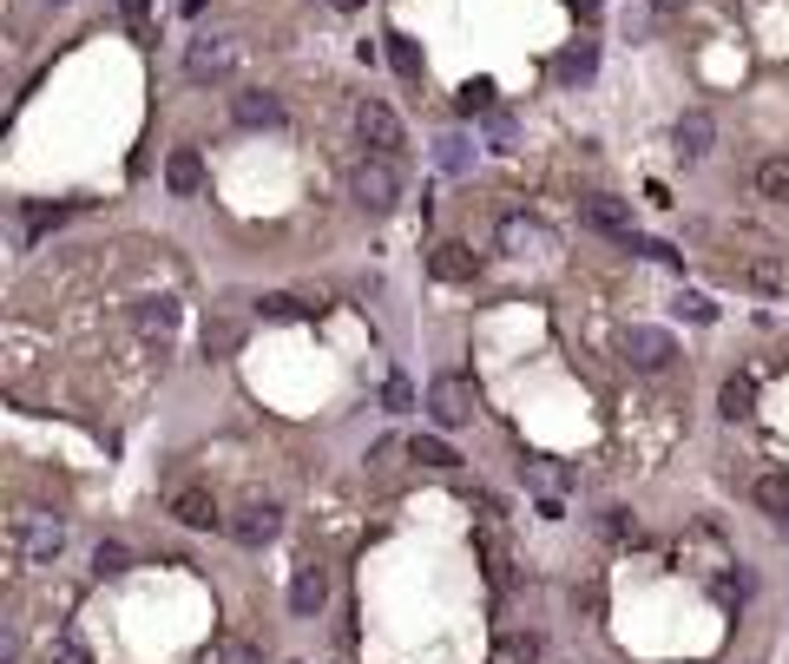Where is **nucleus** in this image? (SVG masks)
<instances>
[{"instance_id":"f257e3e1","label":"nucleus","mask_w":789,"mask_h":664,"mask_svg":"<svg viewBox=\"0 0 789 664\" xmlns=\"http://www.w3.org/2000/svg\"><path fill=\"white\" fill-rule=\"evenodd\" d=\"M349 198H356L368 218H388L395 205H402V171H395V158H362L356 171H349Z\"/></svg>"},{"instance_id":"f03ea898","label":"nucleus","mask_w":789,"mask_h":664,"mask_svg":"<svg viewBox=\"0 0 789 664\" xmlns=\"http://www.w3.org/2000/svg\"><path fill=\"white\" fill-rule=\"evenodd\" d=\"M481 415V388L467 375H434L428 381V422L434 428H467Z\"/></svg>"},{"instance_id":"7ed1b4c3","label":"nucleus","mask_w":789,"mask_h":664,"mask_svg":"<svg viewBox=\"0 0 789 664\" xmlns=\"http://www.w3.org/2000/svg\"><path fill=\"white\" fill-rule=\"evenodd\" d=\"M13 553L27 566H53L67 553V526L53 514H13Z\"/></svg>"},{"instance_id":"20e7f679","label":"nucleus","mask_w":789,"mask_h":664,"mask_svg":"<svg viewBox=\"0 0 789 664\" xmlns=\"http://www.w3.org/2000/svg\"><path fill=\"white\" fill-rule=\"evenodd\" d=\"M230 73H237V40L205 33V40L185 47V79H191V86H224Z\"/></svg>"},{"instance_id":"39448f33","label":"nucleus","mask_w":789,"mask_h":664,"mask_svg":"<svg viewBox=\"0 0 789 664\" xmlns=\"http://www.w3.org/2000/svg\"><path fill=\"white\" fill-rule=\"evenodd\" d=\"M224 533H230L237 546H250V553H257V546H270V539L284 533V507H277V501H244V507L230 514V526H224Z\"/></svg>"},{"instance_id":"423d86ee","label":"nucleus","mask_w":789,"mask_h":664,"mask_svg":"<svg viewBox=\"0 0 789 664\" xmlns=\"http://www.w3.org/2000/svg\"><path fill=\"white\" fill-rule=\"evenodd\" d=\"M356 139L375 151V158H395V151H402V119H395V106L362 99L356 106Z\"/></svg>"},{"instance_id":"0eeeda50","label":"nucleus","mask_w":789,"mask_h":664,"mask_svg":"<svg viewBox=\"0 0 789 664\" xmlns=\"http://www.w3.org/2000/svg\"><path fill=\"white\" fill-rule=\"evenodd\" d=\"M671 356H678L671 329H651V323H632V329H625V363H632V369L658 375V369H671Z\"/></svg>"},{"instance_id":"6e6552de","label":"nucleus","mask_w":789,"mask_h":664,"mask_svg":"<svg viewBox=\"0 0 789 664\" xmlns=\"http://www.w3.org/2000/svg\"><path fill=\"white\" fill-rule=\"evenodd\" d=\"M230 119H237L244 132H277V126H284V99L264 92V86H244V92L230 99Z\"/></svg>"},{"instance_id":"1a4fd4ad","label":"nucleus","mask_w":789,"mask_h":664,"mask_svg":"<svg viewBox=\"0 0 789 664\" xmlns=\"http://www.w3.org/2000/svg\"><path fill=\"white\" fill-rule=\"evenodd\" d=\"M171 519L191 526V533H217V526H230V514L217 507L205 487H178V494H171Z\"/></svg>"},{"instance_id":"9d476101","label":"nucleus","mask_w":789,"mask_h":664,"mask_svg":"<svg viewBox=\"0 0 789 664\" xmlns=\"http://www.w3.org/2000/svg\"><path fill=\"white\" fill-rule=\"evenodd\" d=\"M579 224H585V230H599V237H632V205H625V198L592 191V198H579Z\"/></svg>"},{"instance_id":"9b49d317","label":"nucleus","mask_w":789,"mask_h":664,"mask_svg":"<svg viewBox=\"0 0 789 664\" xmlns=\"http://www.w3.org/2000/svg\"><path fill=\"white\" fill-rule=\"evenodd\" d=\"M671 139H678V158H684V165H704V158H711V146H718V119H711L704 106H691V112L678 119V132H671Z\"/></svg>"},{"instance_id":"f8f14e48","label":"nucleus","mask_w":789,"mask_h":664,"mask_svg":"<svg viewBox=\"0 0 789 664\" xmlns=\"http://www.w3.org/2000/svg\"><path fill=\"white\" fill-rule=\"evenodd\" d=\"M165 191H171V198H198V191H205V158H198V146L165 151Z\"/></svg>"},{"instance_id":"ddd939ff","label":"nucleus","mask_w":789,"mask_h":664,"mask_svg":"<svg viewBox=\"0 0 789 664\" xmlns=\"http://www.w3.org/2000/svg\"><path fill=\"white\" fill-rule=\"evenodd\" d=\"M329 605V573L323 566H296V579H289V618H316Z\"/></svg>"},{"instance_id":"4468645a","label":"nucleus","mask_w":789,"mask_h":664,"mask_svg":"<svg viewBox=\"0 0 789 664\" xmlns=\"http://www.w3.org/2000/svg\"><path fill=\"white\" fill-rule=\"evenodd\" d=\"M428 270L441 277V284H474V277H481V257H474L467 244H434Z\"/></svg>"},{"instance_id":"2eb2a0df","label":"nucleus","mask_w":789,"mask_h":664,"mask_svg":"<svg viewBox=\"0 0 789 664\" xmlns=\"http://www.w3.org/2000/svg\"><path fill=\"white\" fill-rule=\"evenodd\" d=\"M501 244L513 250V257H526V250H546L553 230H546L540 218H526V211H513V218H501Z\"/></svg>"},{"instance_id":"dca6fc26","label":"nucleus","mask_w":789,"mask_h":664,"mask_svg":"<svg viewBox=\"0 0 789 664\" xmlns=\"http://www.w3.org/2000/svg\"><path fill=\"white\" fill-rule=\"evenodd\" d=\"M718 415L723 422H750V415H757V381H750V375H730L718 388Z\"/></svg>"},{"instance_id":"f3484780","label":"nucleus","mask_w":789,"mask_h":664,"mask_svg":"<svg viewBox=\"0 0 789 664\" xmlns=\"http://www.w3.org/2000/svg\"><path fill=\"white\" fill-rule=\"evenodd\" d=\"M474 546H481V566H487V586H494V592H506V586H513V566H506V546H501V533H494V526H481V533H474Z\"/></svg>"},{"instance_id":"a211bd4d","label":"nucleus","mask_w":789,"mask_h":664,"mask_svg":"<svg viewBox=\"0 0 789 664\" xmlns=\"http://www.w3.org/2000/svg\"><path fill=\"white\" fill-rule=\"evenodd\" d=\"M750 501L770 519H789V474H757V480H750Z\"/></svg>"},{"instance_id":"6ab92c4d","label":"nucleus","mask_w":789,"mask_h":664,"mask_svg":"<svg viewBox=\"0 0 789 664\" xmlns=\"http://www.w3.org/2000/svg\"><path fill=\"white\" fill-rule=\"evenodd\" d=\"M171 329H178V303H171V296H151V303H139V336L171 343Z\"/></svg>"},{"instance_id":"aec40b11","label":"nucleus","mask_w":789,"mask_h":664,"mask_svg":"<svg viewBox=\"0 0 789 664\" xmlns=\"http://www.w3.org/2000/svg\"><path fill=\"white\" fill-rule=\"evenodd\" d=\"M757 191H763L770 205H789V151H770V158L757 165Z\"/></svg>"},{"instance_id":"412c9836","label":"nucleus","mask_w":789,"mask_h":664,"mask_svg":"<svg viewBox=\"0 0 789 664\" xmlns=\"http://www.w3.org/2000/svg\"><path fill=\"white\" fill-rule=\"evenodd\" d=\"M592 67H599V47L592 40H573L560 60H553V73L566 79V86H579V79H592Z\"/></svg>"},{"instance_id":"4be33fe9","label":"nucleus","mask_w":789,"mask_h":664,"mask_svg":"<svg viewBox=\"0 0 789 664\" xmlns=\"http://www.w3.org/2000/svg\"><path fill=\"white\" fill-rule=\"evenodd\" d=\"M434 165H441L447 178H461V171L474 165V146H467V132H447V139L434 146Z\"/></svg>"},{"instance_id":"5701e85b","label":"nucleus","mask_w":789,"mask_h":664,"mask_svg":"<svg viewBox=\"0 0 789 664\" xmlns=\"http://www.w3.org/2000/svg\"><path fill=\"white\" fill-rule=\"evenodd\" d=\"M237 343H244V329H237L230 316H217V323H205V356H211V363H224V356H237Z\"/></svg>"},{"instance_id":"b1692460","label":"nucleus","mask_w":789,"mask_h":664,"mask_svg":"<svg viewBox=\"0 0 789 664\" xmlns=\"http://www.w3.org/2000/svg\"><path fill=\"white\" fill-rule=\"evenodd\" d=\"M743 277H750V284H757V290H789V264H777V257H750V264H743Z\"/></svg>"},{"instance_id":"393cba45","label":"nucleus","mask_w":789,"mask_h":664,"mask_svg":"<svg viewBox=\"0 0 789 664\" xmlns=\"http://www.w3.org/2000/svg\"><path fill=\"white\" fill-rule=\"evenodd\" d=\"M92 573H99V579H119V573H132V553H126L119 539H99V546H92Z\"/></svg>"},{"instance_id":"a878e982","label":"nucleus","mask_w":789,"mask_h":664,"mask_svg":"<svg viewBox=\"0 0 789 664\" xmlns=\"http://www.w3.org/2000/svg\"><path fill=\"white\" fill-rule=\"evenodd\" d=\"M119 20H126V33H132L139 47L158 40V27H151V0H119Z\"/></svg>"},{"instance_id":"bb28decb","label":"nucleus","mask_w":789,"mask_h":664,"mask_svg":"<svg viewBox=\"0 0 789 664\" xmlns=\"http://www.w3.org/2000/svg\"><path fill=\"white\" fill-rule=\"evenodd\" d=\"M388 67L402 79H422V47H415L408 33H388Z\"/></svg>"},{"instance_id":"cd10ccee","label":"nucleus","mask_w":789,"mask_h":664,"mask_svg":"<svg viewBox=\"0 0 789 664\" xmlns=\"http://www.w3.org/2000/svg\"><path fill=\"white\" fill-rule=\"evenodd\" d=\"M408 454H415L422 467H461V454L441 442V435H415V442H408Z\"/></svg>"},{"instance_id":"c85d7f7f","label":"nucleus","mask_w":789,"mask_h":664,"mask_svg":"<svg viewBox=\"0 0 789 664\" xmlns=\"http://www.w3.org/2000/svg\"><path fill=\"white\" fill-rule=\"evenodd\" d=\"M72 211H79V205H27L20 218H27V230H33V237H40V230H60Z\"/></svg>"},{"instance_id":"c756f323","label":"nucleus","mask_w":789,"mask_h":664,"mask_svg":"<svg viewBox=\"0 0 789 664\" xmlns=\"http://www.w3.org/2000/svg\"><path fill=\"white\" fill-rule=\"evenodd\" d=\"M257 316H264V323H303V316H309V303H296V296H264V303H257Z\"/></svg>"},{"instance_id":"7c9ffc66","label":"nucleus","mask_w":789,"mask_h":664,"mask_svg":"<svg viewBox=\"0 0 789 664\" xmlns=\"http://www.w3.org/2000/svg\"><path fill=\"white\" fill-rule=\"evenodd\" d=\"M461 112H467V119L494 112V79H467V86H461Z\"/></svg>"},{"instance_id":"2f4dec72","label":"nucleus","mask_w":789,"mask_h":664,"mask_svg":"<svg viewBox=\"0 0 789 664\" xmlns=\"http://www.w3.org/2000/svg\"><path fill=\"white\" fill-rule=\"evenodd\" d=\"M671 309H678L684 323H718V303H711V296H698V290H684Z\"/></svg>"},{"instance_id":"473e14b6","label":"nucleus","mask_w":789,"mask_h":664,"mask_svg":"<svg viewBox=\"0 0 789 664\" xmlns=\"http://www.w3.org/2000/svg\"><path fill=\"white\" fill-rule=\"evenodd\" d=\"M205 664H264V658H257V645H244V638H224L217 652H205Z\"/></svg>"},{"instance_id":"72a5a7b5","label":"nucleus","mask_w":789,"mask_h":664,"mask_svg":"<svg viewBox=\"0 0 789 664\" xmlns=\"http://www.w3.org/2000/svg\"><path fill=\"white\" fill-rule=\"evenodd\" d=\"M520 474H526V480H540V487H553V494H560V487L573 480V474H560V467H546L540 454H526V460H520Z\"/></svg>"},{"instance_id":"f704fd0d","label":"nucleus","mask_w":789,"mask_h":664,"mask_svg":"<svg viewBox=\"0 0 789 664\" xmlns=\"http://www.w3.org/2000/svg\"><path fill=\"white\" fill-rule=\"evenodd\" d=\"M599 526H605V539H619V546H625V539H639V519L625 514V507H605V519H599Z\"/></svg>"},{"instance_id":"c9c22d12","label":"nucleus","mask_w":789,"mask_h":664,"mask_svg":"<svg viewBox=\"0 0 789 664\" xmlns=\"http://www.w3.org/2000/svg\"><path fill=\"white\" fill-rule=\"evenodd\" d=\"M382 402L402 415V408H415V388H408V375H388V388H382Z\"/></svg>"},{"instance_id":"e433bc0d","label":"nucleus","mask_w":789,"mask_h":664,"mask_svg":"<svg viewBox=\"0 0 789 664\" xmlns=\"http://www.w3.org/2000/svg\"><path fill=\"white\" fill-rule=\"evenodd\" d=\"M625 244H632L639 257H651V264H678V250H671V244H658V237H625Z\"/></svg>"},{"instance_id":"4c0bfd02","label":"nucleus","mask_w":789,"mask_h":664,"mask_svg":"<svg viewBox=\"0 0 789 664\" xmlns=\"http://www.w3.org/2000/svg\"><path fill=\"white\" fill-rule=\"evenodd\" d=\"M47 664H86L79 638H72V632H60V638H53V652H47Z\"/></svg>"},{"instance_id":"58836bf2","label":"nucleus","mask_w":789,"mask_h":664,"mask_svg":"<svg viewBox=\"0 0 789 664\" xmlns=\"http://www.w3.org/2000/svg\"><path fill=\"white\" fill-rule=\"evenodd\" d=\"M651 7H658V13H678V7H684V0H651Z\"/></svg>"},{"instance_id":"ea45409f","label":"nucleus","mask_w":789,"mask_h":664,"mask_svg":"<svg viewBox=\"0 0 789 664\" xmlns=\"http://www.w3.org/2000/svg\"><path fill=\"white\" fill-rule=\"evenodd\" d=\"M336 7H343V13H356V7H362V0H336Z\"/></svg>"},{"instance_id":"a19ab883","label":"nucleus","mask_w":789,"mask_h":664,"mask_svg":"<svg viewBox=\"0 0 789 664\" xmlns=\"http://www.w3.org/2000/svg\"><path fill=\"white\" fill-rule=\"evenodd\" d=\"M47 7H67V0H47Z\"/></svg>"}]
</instances>
